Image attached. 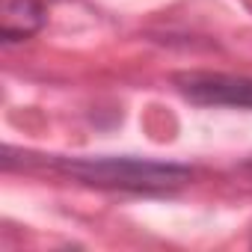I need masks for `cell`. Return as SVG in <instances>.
<instances>
[{
  "label": "cell",
  "mask_w": 252,
  "mask_h": 252,
  "mask_svg": "<svg viewBox=\"0 0 252 252\" xmlns=\"http://www.w3.org/2000/svg\"><path fill=\"white\" fill-rule=\"evenodd\" d=\"M30 160L104 190L172 193L193 181V172L187 166L140 160V158H30Z\"/></svg>",
  "instance_id": "obj_1"
},
{
  "label": "cell",
  "mask_w": 252,
  "mask_h": 252,
  "mask_svg": "<svg viewBox=\"0 0 252 252\" xmlns=\"http://www.w3.org/2000/svg\"><path fill=\"white\" fill-rule=\"evenodd\" d=\"M45 24V6L39 0H6L3 9V42H21L30 39Z\"/></svg>",
  "instance_id": "obj_3"
},
{
  "label": "cell",
  "mask_w": 252,
  "mask_h": 252,
  "mask_svg": "<svg viewBox=\"0 0 252 252\" xmlns=\"http://www.w3.org/2000/svg\"><path fill=\"white\" fill-rule=\"evenodd\" d=\"M175 89L193 104L208 107H243L252 110V77L211 74V71H184L175 74Z\"/></svg>",
  "instance_id": "obj_2"
}]
</instances>
